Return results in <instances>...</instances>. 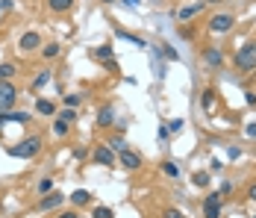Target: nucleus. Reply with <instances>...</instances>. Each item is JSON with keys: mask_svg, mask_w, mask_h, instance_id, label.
<instances>
[{"mask_svg": "<svg viewBox=\"0 0 256 218\" xmlns=\"http://www.w3.org/2000/svg\"><path fill=\"white\" fill-rule=\"evenodd\" d=\"M38 151H41V136H29V139L18 142L15 148H9L6 154H9V156H15V159H32Z\"/></svg>", "mask_w": 256, "mask_h": 218, "instance_id": "1", "label": "nucleus"}, {"mask_svg": "<svg viewBox=\"0 0 256 218\" xmlns=\"http://www.w3.org/2000/svg\"><path fill=\"white\" fill-rule=\"evenodd\" d=\"M236 68H239V71H254L256 68V41L245 44V47L236 53Z\"/></svg>", "mask_w": 256, "mask_h": 218, "instance_id": "2", "label": "nucleus"}, {"mask_svg": "<svg viewBox=\"0 0 256 218\" xmlns=\"http://www.w3.org/2000/svg\"><path fill=\"white\" fill-rule=\"evenodd\" d=\"M15 97H18L15 86L9 80H0V115H6V112L15 109Z\"/></svg>", "mask_w": 256, "mask_h": 218, "instance_id": "3", "label": "nucleus"}, {"mask_svg": "<svg viewBox=\"0 0 256 218\" xmlns=\"http://www.w3.org/2000/svg\"><path fill=\"white\" fill-rule=\"evenodd\" d=\"M233 24H236V18H233V15H212L209 30H212V32H230V30H233Z\"/></svg>", "mask_w": 256, "mask_h": 218, "instance_id": "4", "label": "nucleus"}, {"mask_svg": "<svg viewBox=\"0 0 256 218\" xmlns=\"http://www.w3.org/2000/svg\"><path fill=\"white\" fill-rule=\"evenodd\" d=\"M203 218H221V195H209L203 201Z\"/></svg>", "mask_w": 256, "mask_h": 218, "instance_id": "5", "label": "nucleus"}, {"mask_svg": "<svg viewBox=\"0 0 256 218\" xmlns=\"http://www.w3.org/2000/svg\"><path fill=\"white\" fill-rule=\"evenodd\" d=\"M18 44H21V50H24V53H29V50H38V47H41V35H38V32H24Z\"/></svg>", "mask_w": 256, "mask_h": 218, "instance_id": "6", "label": "nucleus"}, {"mask_svg": "<svg viewBox=\"0 0 256 218\" xmlns=\"http://www.w3.org/2000/svg\"><path fill=\"white\" fill-rule=\"evenodd\" d=\"M121 165H124L127 171H136V168H142V156L127 148V151H121Z\"/></svg>", "mask_w": 256, "mask_h": 218, "instance_id": "7", "label": "nucleus"}, {"mask_svg": "<svg viewBox=\"0 0 256 218\" xmlns=\"http://www.w3.org/2000/svg\"><path fill=\"white\" fill-rule=\"evenodd\" d=\"M62 201H65V195H59V192H47L44 198H41V204H38V210H56V207H62Z\"/></svg>", "mask_w": 256, "mask_h": 218, "instance_id": "8", "label": "nucleus"}, {"mask_svg": "<svg viewBox=\"0 0 256 218\" xmlns=\"http://www.w3.org/2000/svg\"><path fill=\"white\" fill-rule=\"evenodd\" d=\"M203 6H206V3H195V6H183V9L177 12V18H180V21H192V18H195L198 12H203Z\"/></svg>", "mask_w": 256, "mask_h": 218, "instance_id": "9", "label": "nucleus"}, {"mask_svg": "<svg viewBox=\"0 0 256 218\" xmlns=\"http://www.w3.org/2000/svg\"><path fill=\"white\" fill-rule=\"evenodd\" d=\"M112 124H115V112H112V106H103L97 112V127H112Z\"/></svg>", "mask_w": 256, "mask_h": 218, "instance_id": "10", "label": "nucleus"}, {"mask_svg": "<svg viewBox=\"0 0 256 218\" xmlns=\"http://www.w3.org/2000/svg\"><path fill=\"white\" fill-rule=\"evenodd\" d=\"M203 59H206L212 68H221V65H224V56H221V50H218V47H209V50L203 53Z\"/></svg>", "mask_w": 256, "mask_h": 218, "instance_id": "11", "label": "nucleus"}, {"mask_svg": "<svg viewBox=\"0 0 256 218\" xmlns=\"http://www.w3.org/2000/svg\"><path fill=\"white\" fill-rule=\"evenodd\" d=\"M94 162H100V165H112V162H115V154H112L109 148H97V151H94Z\"/></svg>", "mask_w": 256, "mask_h": 218, "instance_id": "12", "label": "nucleus"}, {"mask_svg": "<svg viewBox=\"0 0 256 218\" xmlns=\"http://www.w3.org/2000/svg\"><path fill=\"white\" fill-rule=\"evenodd\" d=\"M35 109H38L41 115H53V112H56V103L47 100V97H38V100H35Z\"/></svg>", "mask_w": 256, "mask_h": 218, "instance_id": "13", "label": "nucleus"}, {"mask_svg": "<svg viewBox=\"0 0 256 218\" xmlns=\"http://www.w3.org/2000/svg\"><path fill=\"white\" fill-rule=\"evenodd\" d=\"M200 106H203V112H212V106H215V92L212 89H206L200 94Z\"/></svg>", "mask_w": 256, "mask_h": 218, "instance_id": "14", "label": "nucleus"}, {"mask_svg": "<svg viewBox=\"0 0 256 218\" xmlns=\"http://www.w3.org/2000/svg\"><path fill=\"white\" fill-rule=\"evenodd\" d=\"M91 201V195L85 192V189H77V192H71V204H77V207H85Z\"/></svg>", "mask_w": 256, "mask_h": 218, "instance_id": "15", "label": "nucleus"}, {"mask_svg": "<svg viewBox=\"0 0 256 218\" xmlns=\"http://www.w3.org/2000/svg\"><path fill=\"white\" fill-rule=\"evenodd\" d=\"M150 59H153V71H156V80H165V68H162V62H159V47H153Z\"/></svg>", "mask_w": 256, "mask_h": 218, "instance_id": "16", "label": "nucleus"}, {"mask_svg": "<svg viewBox=\"0 0 256 218\" xmlns=\"http://www.w3.org/2000/svg\"><path fill=\"white\" fill-rule=\"evenodd\" d=\"M47 6H50V12H68L74 6V0H47Z\"/></svg>", "mask_w": 256, "mask_h": 218, "instance_id": "17", "label": "nucleus"}, {"mask_svg": "<svg viewBox=\"0 0 256 218\" xmlns=\"http://www.w3.org/2000/svg\"><path fill=\"white\" fill-rule=\"evenodd\" d=\"M94 56H97L100 62H112V47H109V44H100V47L94 50Z\"/></svg>", "mask_w": 256, "mask_h": 218, "instance_id": "18", "label": "nucleus"}, {"mask_svg": "<svg viewBox=\"0 0 256 218\" xmlns=\"http://www.w3.org/2000/svg\"><path fill=\"white\" fill-rule=\"evenodd\" d=\"M192 183H195L198 189H206V186H209V174H206V171H198V174L192 177Z\"/></svg>", "mask_w": 256, "mask_h": 218, "instance_id": "19", "label": "nucleus"}, {"mask_svg": "<svg viewBox=\"0 0 256 218\" xmlns=\"http://www.w3.org/2000/svg\"><path fill=\"white\" fill-rule=\"evenodd\" d=\"M162 171H165V177H171V180L180 177V168H177L174 162H162Z\"/></svg>", "mask_w": 256, "mask_h": 218, "instance_id": "20", "label": "nucleus"}, {"mask_svg": "<svg viewBox=\"0 0 256 218\" xmlns=\"http://www.w3.org/2000/svg\"><path fill=\"white\" fill-rule=\"evenodd\" d=\"M118 38H127V41H133V44H139V47H147V41H144V38H136V35L124 32V30H118Z\"/></svg>", "mask_w": 256, "mask_h": 218, "instance_id": "21", "label": "nucleus"}, {"mask_svg": "<svg viewBox=\"0 0 256 218\" xmlns=\"http://www.w3.org/2000/svg\"><path fill=\"white\" fill-rule=\"evenodd\" d=\"M106 148H109L112 154H121V151H127V142H124V139H112Z\"/></svg>", "mask_w": 256, "mask_h": 218, "instance_id": "22", "label": "nucleus"}, {"mask_svg": "<svg viewBox=\"0 0 256 218\" xmlns=\"http://www.w3.org/2000/svg\"><path fill=\"white\" fill-rule=\"evenodd\" d=\"M44 59H56L59 56V44H44V53H41Z\"/></svg>", "mask_w": 256, "mask_h": 218, "instance_id": "23", "label": "nucleus"}, {"mask_svg": "<svg viewBox=\"0 0 256 218\" xmlns=\"http://www.w3.org/2000/svg\"><path fill=\"white\" fill-rule=\"evenodd\" d=\"M47 80H50V74H47V71H38V74H35V80H32V89H41Z\"/></svg>", "mask_w": 256, "mask_h": 218, "instance_id": "24", "label": "nucleus"}, {"mask_svg": "<svg viewBox=\"0 0 256 218\" xmlns=\"http://www.w3.org/2000/svg\"><path fill=\"white\" fill-rule=\"evenodd\" d=\"M9 77H15V65H12V62L0 65V80H9Z\"/></svg>", "mask_w": 256, "mask_h": 218, "instance_id": "25", "label": "nucleus"}, {"mask_svg": "<svg viewBox=\"0 0 256 218\" xmlns=\"http://www.w3.org/2000/svg\"><path fill=\"white\" fill-rule=\"evenodd\" d=\"M80 103H83V97H80V94H68V97H65V106H68V109H77Z\"/></svg>", "mask_w": 256, "mask_h": 218, "instance_id": "26", "label": "nucleus"}, {"mask_svg": "<svg viewBox=\"0 0 256 218\" xmlns=\"http://www.w3.org/2000/svg\"><path fill=\"white\" fill-rule=\"evenodd\" d=\"M38 192H41V195H47V192H53V177H44V180L38 183Z\"/></svg>", "mask_w": 256, "mask_h": 218, "instance_id": "27", "label": "nucleus"}, {"mask_svg": "<svg viewBox=\"0 0 256 218\" xmlns=\"http://www.w3.org/2000/svg\"><path fill=\"white\" fill-rule=\"evenodd\" d=\"M53 133H56V136H68V124L56 118V124H53Z\"/></svg>", "mask_w": 256, "mask_h": 218, "instance_id": "28", "label": "nucleus"}, {"mask_svg": "<svg viewBox=\"0 0 256 218\" xmlns=\"http://www.w3.org/2000/svg\"><path fill=\"white\" fill-rule=\"evenodd\" d=\"M74 118H77V112H74V109H65V112L59 115V121H65V124H74Z\"/></svg>", "mask_w": 256, "mask_h": 218, "instance_id": "29", "label": "nucleus"}, {"mask_svg": "<svg viewBox=\"0 0 256 218\" xmlns=\"http://www.w3.org/2000/svg\"><path fill=\"white\" fill-rule=\"evenodd\" d=\"M183 124H186L183 118H174V121L168 124V133H180V130H183Z\"/></svg>", "mask_w": 256, "mask_h": 218, "instance_id": "30", "label": "nucleus"}, {"mask_svg": "<svg viewBox=\"0 0 256 218\" xmlns=\"http://www.w3.org/2000/svg\"><path fill=\"white\" fill-rule=\"evenodd\" d=\"M94 218H112V210H109V207H97V210H94Z\"/></svg>", "mask_w": 256, "mask_h": 218, "instance_id": "31", "label": "nucleus"}, {"mask_svg": "<svg viewBox=\"0 0 256 218\" xmlns=\"http://www.w3.org/2000/svg\"><path fill=\"white\" fill-rule=\"evenodd\" d=\"M162 218H186V216H183L180 210H174V207H168V210H165V216H162Z\"/></svg>", "mask_w": 256, "mask_h": 218, "instance_id": "32", "label": "nucleus"}, {"mask_svg": "<svg viewBox=\"0 0 256 218\" xmlns=\"http://www.w3.org/2000/svg\"><path fill=\"white\" fill-rule=\"evenodd\" d=\"M12 9H15L12 0H0V12H12Z\"/></svg>", "mask_w": 256, "mask_h": 218, "instance_id": "33", "label": "nucleus"}, {"mask_svg": "<svg viewBox=\"0 0 256 218\" xmlns=\"http://www.w3.org/2000/svg\"><path fill=\"white\" fill-rule=\"evenodd\" d=\"M227 156H230V159H239V156H242V148H230Z\"/></svg>", "mask_w": 256, "mask_h": 218, "instance_id": "34", "label": "nucleus"}, {"mask_svg": "<svg viewBox=\"0 0 256 218\" xmlns=\"http://www.w3.org/2000/svg\"><path fill=\"white\" fill-rule=\"evenodd\" d=\"M230 189H233V183H230V180H224V183H221V195H227Z\"/></svg>", "mask_w": 256, "mask_h": 218, "instance_id": "35", "label": "nucleus"}, {"mask_svg": "<svg viewBox=\"0 0 256 218\" xmlns=\"http://www.w3.org/2000/svg\"><path fill=\"white\" fill-rule=\"evenodd\" d=\"M245 100H248L251 106H256V94H254V92H248V94H245Z\"/></svg>", "mask_w": 256, "mask_h": 218, "instance_id": "36", "label": "nucleus"}, {"mask_svg": "<svg viewBox=\"0 0 256 218\" xmlns=\"http://www.w3.org/2000/svg\"><path fill=\"white\" fill-rule=\"evenodd\" d=\"M245 133H248L251 139H256V124H248V130H245Z\"/></svg>", "mask_w": 256, "mask_h": 218, "instance_id": "37", "label": "nucleus"}, {"mask_svg": "<svg viewBox=\"0 0 256 218\" xmlns=\"http://www.w3.org/2000/svg\"><path fill=\"white\" fill-rule=\"evenodd\" d=\"M248 198H251V201H256V183L251 186V189H248Z\"/></svg>", "mask_w": 256, "mask_h": 218, "instance_id": "38", "label": "nucleus"}, {"mask_svg": "<svg viewBox=\"0 0 256 218\" xmlns=\"http://www.w3.org/2000/svg\"><path fill=\"white\" fill-rule=\"evenodd\" d=\"M59 218H80V216H77V213H62Z\"/></svg>", "mask_w": 256, "mask_h": 218, "instance_id": "39", "label": "nucleus"}, {"mask_svg": "<svg viewBox=\"0 0 256 218\" xmlns=\"http://www.w3.org/2000/svg\"><path fill=\"white\" fill-rule=\"evenodd\" d=\"M124 3H127V6H136V3H139V0H124Z\"/></svg>", "mask_w": 256, "mask_h": 218, "instance_id": "40", "label": "nucleus"}, {"mask_svg": "<svg viewBox=\"0 0 256 218\" xmlns=\"http://www.w3.org/2000/svg\"><path fill=\"white\" fill-rule=\"evenodd\" d=\"M254 218H256V216H254Z\"/></svg>", "mask_w": 256, "mask_h": 218, "instance_id": "41", "label": "nucleus"}]
</instances>
